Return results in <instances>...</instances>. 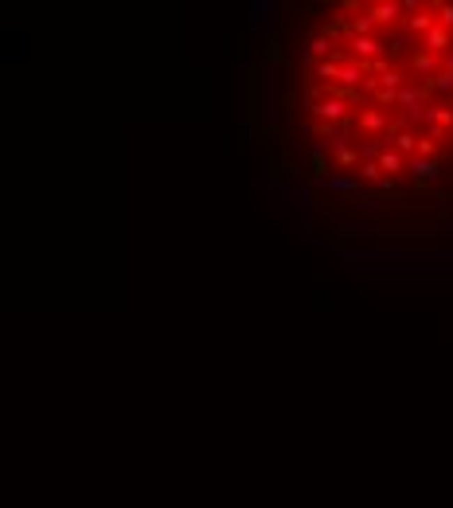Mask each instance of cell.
<instances>
[{
    "mask_svg": "<svg viewBox=\"0 0 453 508\" xmlns=\"http://www.w3.org/2000/svg\"><path fill=\"white\" fill-rule=\"evenodd\" d=\"M445 70H453V47L445 51Z\"/></svg>",
    "mask_w": 453,
    "mask_h": 508,
    "instance_id": "cell-17",
    "label": "cell"
},
{
    "mask_svg": "<svg viewBox=\"0 0 453 508\" xmlns=\"http://www.w3.org/2000/svg\"><path fill=\"white\" fill-rule=\"evenodd\" d=\"M387 141H394V153H410V149H418L422 137H414V133H394V137H387Z\"/></svg>",
    "mask_w": 453,
    "mask_h": 508,
    "instance_id": "cell-10",
    "label": "cell"
},
{
    "mask_svg": "<svg viewBox=\"0 0 453 508\" xmlns=\"http://www.w3.org/2000/svg\"><path fill=\"white\" fill-rule=\"evenodd\" d=\"M348 47H352L355 55L364 59V55H375V51L383 47V43H379V40H367V36H352V43H348Z\"/></svg>",
    "mask_w": 453,
    "mask_h": 508,
    "instance_id": "cell-6",
    "label": "cell"
},
{
    "mask_svg": "<svg viewBox=\"0 0 453 508\" xmlns=\"http://www.w3.org/2000/svg\"><path fill=\"white\" fill-rule=\"evenodd\" d=\"M344 110H348V102H344V98H325V102H316V106H313V114L325 121V125L344 121Z\"/></svg>",
    "mask_w": 453,
    "mask_h": 508,
    "instance_id": "cell-1",
    "label": "cell"
},
{
    "mask_svg": "<svg viewBox=\"0 0 453 508\" xmlns=\"http://www.w3.org/2000/svg\"><path fill=\"white\" fill-rule=\"evenodd\" d=\"M364 79V67H355V63H344V70H340V82H360Z\"/></svg>",
    "mask_w": 453,
    "mask_h": 508,
    "instance_id": "cell-13",
    "label": "cell"
},
{
    "mask_svg": "<svg viewBox=\"0 0 453 508\" xmlns=\"http://www.w3.org/2000/svg\"><path fill=\"white\" fill-rule=\"evenodd\" d=\"M426 125H430V130H445V125H450L453 130V106H433V110H426Z\"/></svg>",
    "mask_w": 453,
    "mask_h": 508,
    "instance_id": "cell-2",
    "label": "cell"
},
{
    "mask_svg": "<svg viewBox=\"0 0 453 508\" xmlns=\"http://www.w3.org/2000/svg\"><path fill=\"white\" fill-rule=\"evenodd\" d=\"M328 188H332V192H352L355 180H348V176H328Z\"/></svg>",
    "mask_w": 453,
    "mask_h": 508,
    "instance_id": "cell-14",
    "label": "cell"
},
{
    "mask_svg": "<svg viewBox=\"0 0 453 508\" xmlns=\"http://www.w3.org/2000/svg\"><path fill=\"white\" fill-rule=\"evenodd\" d=\"M309 55H328V40L321 36V40H309Z\"/></svg>",
    "mask_w": 453,
    "mask_h": 508,
    "instance_id": "cell-15",
    "label": "cell"
},
{
    "mask_svg": "<svg viewBox=\"0 0 453 508\" xmlns=\"http://www.w3.org/2000/svg\"><path fill=\"white\" fill-rule=\"evenodd\" d=\"M383 125H387V114H383V110L360 114V130H383Z\"/></svg>",
    "mask_w": 453,
    "mask_h": 508,
    "instance_id": "cell-8",
    "label": "cell"
},
{
    "mask_svg": "<svg viewBox=\"0 0 453 508\" xmlns=\"http://www.w3.org/2000/svg\"><path fill=\"white\" fill-rule=\"evenodd\" d=\"M410 172H414V180H433V176H438V160L414 157V160H410Z\"/></svg>",
    "mask_w": 453,
    "mask_h": 508,
    "instance_id": "cell-5",
    "label": "cell"
},
{
    "mask_svg": "<svg viewBox=\"0 0 453 508\" xmlns=\"http://www.w3.org/2000/svg\"><path fill=\"white\" fill-rule=\"evenodd\" d=\"M379 169H383V172H391V176H394V172L403 169V157H399L394 149H383V157H379Z\"/></svg>",
    "mask_w": 453,
    "mask_h": 508,
    "instance_id": "cell-11",
    "label": "cell"
},
{
    "mask_svg": "<svg viewBox=\"0 0 453 508\" xmlns=\"http://www.w3.org/2000/svg\"><path fill=\"white\" fill-rule=\"evenodd\" d=\"M399 12H406L403 4H371L367 16H371L375 24H391V20H399Z\"/></svg>",
    "mask_w": 453,
    "mask_h": 508,
    "instance_id": "cell-3",
    "label": "cell"
},
{
    "mask_svg": "<svg viewBox=\"0 0 453 508\" xmlns=\"http://www.w3.org/2000/svg\"><path fill=\"white\" fill-rule=\"evenodd\" d=\"M453 90V70H438L430 82V94H450Z\"/></svg>",
    "mask_w": 453,
    "mask_h": 508,
    "instance_id": "cell-9",
    "label": "cell"
},
{
    "mask_svg": "<svg viewBox=\"0 0 453 508\" xmlns=\"http://www.w3.org/2000/svg\"><path fill=\"white\" fill-rule=\"evenodd\" d=\"M406 28H410V31H426V36H430V31L438 28V24H433V16L422 8V12H414L410 20H406Z\"/></svg>",
    "mask_w": 453,
    "mask_h": 508,
    "instance_id": "cell-7",
    "label": "cell"
},
{
    "mask_svg": "<svg viewBox=\"0 0 453 508\" xmlns=\"http://www.w3.org/2000/svg\"><path fill=\"white\" fill-rule=\"evenodd\" d=\"M414 70H426V75H430V70H438V59H433L430 51H426V55L418 51V55H414Z\"/></svg>",
    "mask_w": 453,
    "mask_h": 508,
    "instance_id": "cell-12",
    "label": "cell"
},
{
    "mask_svg": "<svg viewBox=\"0 0 453 508\" xmlns=\"http://www.w3.org/2000/svg\"><path fill=\"white\" fill-rule=\"evenodd\" d=\"M426 47H430V55H438V51H450V28H442V24H438V28L426 36Z\"/></svg>",
    "mask_w": 453,
    "mask_h": 508,
    "instance_id": "cell-4",
    "label": "cell"
},
{
    "mask_svg": "<svg viewBox=\"0 0 453 508\" xmlns=\"http://www.w3.org/2000/svg\"><path fill=\"white\" fill-rule=\"evenodd\" d=\"M336 160H340V164H355V149H352V145L340 149V153H336Z\"/></svg>",
    "mask_w": 453,
    "mask_h": 508,
    "instance_id": "cell-16",
    "label": "cell"
}]
</instances>
